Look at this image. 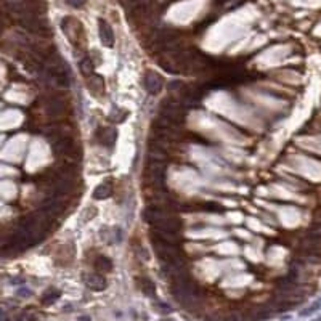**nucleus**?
<instances>
[{
    "mask_svg": "<svg viewBox=\"0 0 321 321\" xmlns=\"http://www.w3.org/2000/svg\"><path fill=\"white\" fill-rule=\"evenodd\" d=\"M161 118H164L166 120H169L170 124L180 127L185 120V106L182 104L180 100L175 98H166L164 101L161 103V111H159Z\"/></svg>",
    "mask_w": 321,
    "mask_h": 321,
    "instance_id": "1",
    "label": "nucleus"
},
{
    "mask_svg": "<svg viewBox=\"0 0 321 321\" xmlns=\"http://www.w3.org/2000/svg\"><path fill=\"white\" fill-rule=\"evenodd\" d=\"M53 152L56 156L66 157V159L76 161L81 156V150L76 145V141L69 135H63L60 138L53 140Z\"/></svg>",
    "mask_w": 321,
    "mask_h": 321,
    "instance_id": "2",
    "label": "nucleus"
},
{
    "mask_svg": "<svg viewBox=\"0 0 321 321\" xmlns=\"http://www.w3.org/2000/svg\"><path fill=\"white\" fill-rule=\"evenodd\" d=\"M61 60H63V58H58L56 65L50 68V72H49V74L55 79V82H56L60 87H69V85H71V74H69V69H68V66H66Z\"/></svg>",
    "mask_w": 321,
    "mask_h": 321,
    "instance_id": "3",
    "label": "nucleus"
},
{
    "mask_svg": "<svg viewBox=\"0 0 321 321\" xmlns=\"http://www.w3.org/2000/svg\"><path fill=\"white\" fill-rule=\"evenodd\" d=\"M152 228L159 230V231H167V233L177 235L178 231L182 230V222H180V219L175 217V215H170V214L166 212L154 225H152Z\"/></svg>",
    "mask_w": 321,
    "mask_h": 321,
    "instance_id": "4",
    "label": "nucleus"
},
{
    "mask_svg": "<svg viewBox=\"0 0 321 321\" xmlns=\"http://www.w3.org/2000/svg\"><path fill=\"white\" fill-rule=\"evenodd\" d=\"M95 138L101 146H106V148H113L116 140H118V130L111 125H104V127H98L97 132H95Z\"/></svg>",
    "mask_w": 321,
    "mask_h": 321,
    "instance_id": "5",
    "label": "nucleus"
},
{
    "mask_svg": "<svg viewBox=\"0 0 321 321\" xmlns=\"http://www.w3.org/2000/svg\"><path fill=\"white\" fill-rule=\"evenodd\" d=\"M143 85L146 88V92L151 95H156L162 90V85H164V79H162L157 72L154 71H146L143 76Z\"/></svg>",
    "mask_w": 321,
    "mask_h": 321,
    "instance_id": "6",
    "label": "nucleus"
},
{
    "mask_svg": "<svg viewBox=\"0 0 321 321\" xmlns=\"http://www.w3.org/2000/svg\"><path fill=\"white\" fill-rule=\"evenodd\" d=\"M63 204L61 201L58 199V196H49L47 199H44V203H42V212L47 214L49 217H55V215H60L63 212Z\"/></svg>",
    "mask_w": 321,
    "mask_h": 321,
    "instance_id": "7",
    "label": "nucleus"
},
{
    "mask_svg": "<svg viewBox=\"0 0 321 321\" xmlns=\"http://www.w3.org/2000/svg\"><path fill=\"white\" fill-rule=\"evenodd\" d=\"M178 90V97H180L182 101H185L188 104H193V103H198L201 100V92L198 90L196 87L193 85H182L177 88Z\"/></svg>",
    "mask_w": 321,
    "mask_h": 321,
    "instance_id": "8",
    "label": "nucleus"
},
{
    "mask_svg": "<svg viewBox=\"0 0 321 321\" xmlns=\"http://www.w3.org/2000/svg\"><path fill=\"white\" fill-rule=\"evenodd\" d=\"M98 34H100V39H101L104 47L114 45V33H113L111 24H108V21L98 19Z\"/></svg>",
    "mask_w": 321,
    "mask_h": 321,
    "instance_id": "9",
    "label": "nucleus"
},
{
    "mask_svg": "<svg viewBox=\"0 0 321 321\" xmlns=\"http://www.w3.org/2000/svg\"><path fill=\"white\" fill-rule=\"evenodd\" d=\"M87 81V88L88 92H90L92 95H95V97H101V95H104V81L103 77H100L97 74H92L85 77Z\"/></svg>",
    "mask_w": 321,
    "mask_h": 321,
    "instance_id": "10",
    "label": "nucleus"
},
{
    "mask_svg": "<svg viewBox=\"0 0 321 321\" xmlns=\"http://www.w3.org/2000/svg\"><path fill=\"white\" fill-rule=\"evenodd\" d=\"M84 283L93 291H103L106 287V280L101 275H98V273H85L84 275Z\"/></svg>",
    "mask_w": 321,
    "mask_h": 321,
    "instance_id": "11",
    "label": "nucleus"
},
{
    "mask_svg": "<svg viewBox=\"0 0 321 321\" xmlns=\"http://www.w3.org/2000/svg\"><path fill=\"white\" fill-rule=\"evenodd\" d=\"M65 111V103H63L61 98L58 97H51L47 101V113H49L50 118H58Z\"/></svg>",
    "mask_w": 321,
    "mask_h": 321,
    "instance_id": "12",
    "label": "nucleus"
},
{
    "mask_svg": "<svg viewBox=\"0 0 321 321\" xmlns=\"http://www.w3.org/2000/svg\"><path fill=\"white\" fill-rule=\"evenodd\" d=\"M111 193H113L111 183L104 182V183H101V185H98L97 188H95L93 198H95V199H106V198L111 196Z\"/></svg>",
    "mask_w": 321,
    "mask_h": 321,
    "instance_id": "13",
    "label": "nucleus"
},
{
    "mask_svg": "<svg viewBox=\"0 0 321 321\" xmlns=\"http://www.w3.org/2000/svg\"><path fill=\"white\" fill-rule=\"evenodd\" d=\"M79 69H81V72L84 74V77H88L93 74L95 71V63L90 56H84L81 63H79Z\"/></svg>",
    "mask_w": 321,
    "mask_h": 321,
    "instance_id": "14",
    "label": "nucleus"
},
{
    "mask_svg": "<svg viewBox=\"0 0 321 321\" xmlns=\"http://www.w3.org/2000/svg\"><path fill=\"white\" fill-rule=\"evenodd\" d=\"M138 287L146 294V296L152 297L156 294V286L150 278H138Z\"/></svg>",
    "mask_w": 321,
    "mask_h": 321,
    "instance_id": "15",
    "label": "nucleus"
},
{
    "mask_svg": "<svg viewBox=\"0 0 321 321\" xmlns=\"http://www.w3.org/2000/svg\"><path fill=\"white\" fill-rule=\"evenodd\" d=\"M95 264H97V268L100 271H109L113 268L111 259H108V257H104V255H98V259Z\"/></svg>",
    "mask_w": 321,
    "mask_h": 321,
    "instance_id": "16",
    "label": "nucleus"
},
{
    "mask_svg": "<svg viewBox=\"0 0 321 321\" xmlns=\"http://www.w3.org/2000/svg\"><path fill=\"white\" fill-rule=\"evenodd\" d=\"M129 113L125 111V109H120V108H114V111L109 114V119L113 120V122H122L124 119H127Z\"/></svg>",
    "mask_w": 321,
    "mask_h": 321,
    "instance_id": "17",
    "label": "nucleus"
},
{
    "mask_svg": "<svg viewBox=\"0 0 321 321\" xmlns=\"http://www.w3.org/2000/svg\"><path fill=\"white\" fill-rule=\"evenodd\" d=\"M58 297H60V292L55 291V289H50L49 292H45V294H44L42 301H44V304H51V302H55Z\"/></svg>",
    "mask_w": 321,
    "mask_h": 321,
    "instance_id": "18",
    "label": "nucleus"
},
{
    "mask_svg": "<svg viewBox=\"0 0 321 321\" xmlns=\"http://www.w3.org/2000/svg\"><path fill=\"white\" fill-rule=\"evenodd\" d=\"M308 236H310V238H312L313 241H315V239H321V223L313 225V227L310 228V231H308Z\"/></svg>",
    "mask_w": 321,
    "mask_h": 321,
    "instance_id": "19",
    "label": "nucleus"
},
{
    "mask_svg": "<svg viewBox=\"0 0 321 321\" xmlns=\"http://www.w3.org/2000/svg\"><path fill=\"white\" fill-rule=\"evenodd\" d=\"M85 2L87 0H66V3L71 5V7H74V8H82L84 5H85Z\"/></svg>",
    "mask_w": 321,
    "mask_h": 321,
    "instance_id": "20",
    "label": "nucleus"
},
{
    "mask_svg": "<svg viewBox=\"0 0 321 321\" xmlns=\"http://www.w3.org/2000/svg\"><path fill=\"white\" fill-rule=\"evenodd\" d=\"M84 214H87V217H84V220L85 222H88V220H92L95 217V214H97V209L95 207H88L87 210H84Z\"/></svg>",
    "mask_w": 321,
    "mask_h": 321,
    "instance_id": "21",
    "label": "nucleus"
},
{
    "mask_svg": "<svg viewBox=\"0 0 321 321\" xmlns=\"http://www.w3.org/2000/svg\"><path fill=\"white\" fill-rule=\"evenodd\" d=\"M17 321H35V317L33 313H21Z\"/></svg>",
    "mask_w": 321,
    "mask_h": 321,
    "instance_id": "22",
    "label": "nucleus"
}]
</instances>
